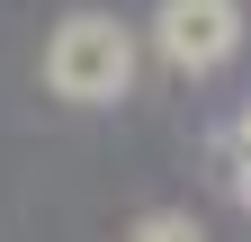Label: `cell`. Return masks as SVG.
Wrapping results in <instances>:
<instances>
[{"instance_id": "6da1fadb", "label": "cell", "mask_w": 251, "mask_h": 242, "mask_svg": "<svg viewBox=\"0 0 251 242\" xmlns=\"http://www.w3.org/2000/svg\"><path fill=\"white\" fill-rule=\"evenodd\" d=\"M135 63H144V45H135V27L108 18V9H72L45 36V81H54V99H72V108H108L135 90Z\"/></svg>"}, {"instance_id": "7a4b0ae2", "label": "cell", "mask_w": 251, "mask_h": 242, "mask_svg": "<svg viewBox=\"0 0 251 242\" xmlns=\"http://www.w3.org/2000/svg\"><path fill=\"white\" fill-rule=\"evenodd\" d=\"M152 45H162L179 72H215V63H233V45H242V9L233 0H162Z\"/></svg>"}, {"instance_id": "3957f363", "label": "cell", "mask_w": 251, "mask_h": 242, "mask_svg": "<svg viewBox=\"0 0 251 242\" xmlns=\"http://www.w3.org/2000/svg\"><path fill=\"white\" fill-rule=\"evenodd\" d=\"M126 242H206V233L188 224V216H144V224L126 233Z\"/></svg>"}, {"instance_id": "277c9868", "label": "cell", "mask_w": 251, "mask_h": 242, "mask_svg": "<svg viewBox=\"0 0 251 242\" xmlns=\"http://www.w3.org/2000/svg\"><path fill=\"white\" fill-rule=\"evenodd\" d=\"M233 153L251 162V108H242V135H233ZM242 197H251V170H242Z\"/></svg>"}]
</instances>
